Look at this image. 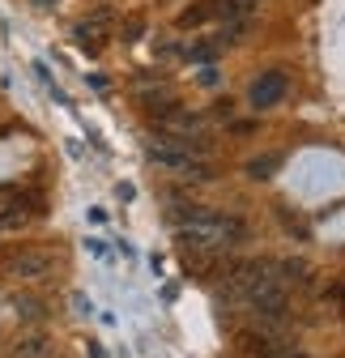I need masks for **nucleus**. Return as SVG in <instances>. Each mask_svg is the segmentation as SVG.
<instances>
[{
	"label": "nucleus",
	"mask_w": 345,
	"mask_h": 358,
	"mask_svg": "<svg viewBox=\"0 0 345 358\" xmlns=\"http://www.w3.org/2000/svg\"><path fill=\"white\" fill-rule=\"evenodd\" d=\"M145 154H149V162L154 166H162V171H170V175H179V179H213L218 171H213L200 154H192L184 141H175V137H149L145 141Z\"/></svg>",
	"instance_id": "1"
},
{
	"label": "nucleus",
	"mask_w": 345,
	"mask_h": 358,
	"mask_svg": "<svg viewBox=\"0 0 345 358\" xmlns=\"http://www.w3.org/2000/svg\"><path fill=\"white\" fill-rule=\"evenodd\" d=\"M286 94H290V77H286L281 69H265L260 77L251 81L247 103H251L256 111H273L277 103H286Z\"/></svg>",
	"instance_id": "2"
},
{
	"label": "nucleus",
	"mask_w": 345,
	"mask_h": 358,
	"mask_svg": "<svg viewBox=\"0 0 345 358\" xmlns=\"http://www.w3.org/2000/svg\"><path fill=\"white\" fill-rule=\"evenodd\" d=\"M56 268V256L52 252H38V248H26V252H13L5 260V273L22 278V282H43Z\"/></svg>",
	"instance_id": "3"
},
{
	"label": "nucleus",
	"mask_w": 345,
	"mask_h": 358,
	"mask_svg": "<svg viewBox=\"0 0 345 358\" xmlns=\"http://www.w3.org/2000/svg\"><path fill=\"white\" fill-rule=\"evenodd\" d=\"M107 34H111V13H107V9L90 13V17H85V22H77V30H73V38H77V48H81L85 56H98V52L107 48Z\"/></svg>",
	"instance_id": "4"
},
{
	"label": "nucleus",
	"mask_w": 345,
	"mask_h": 358,
	"mask_svg": "<svg viewBox=\"0 0 345 358\" xmlns=\"http://www.w3.org/2000/svg\"><path fill=\"white\" fill-rule=\"evenodd\" d=\"M38 213H43L38 196H30V192H9V205H0V231H22V227H30Z\"/></svg>",
	"instance_id": "5"
},
{
	"label": "nucleus",
	"mask_w": 345,
	"mask_h": 358,
	"mask_svg": "<svg viewBox=\"0 0 345 358\" xmlns=\"http://www.w3.org/2000/svg\"><path fill=\"white\" fill-rule=\"evenodd\" d=\"M213 17H222V5H218V0H192V5L175 17V26H179V30H196V26L213 22Z\"/></svg>",
	"instance_id": "6"
},
{
	"label": "nucleus",
	"mask_w": 345,
	"mask_h": 358,
	"mask_svg": "<svg viewBox=\"0 0 345 358\" xmlns=\"http://www.w3.org/2000/svg\"><path fill=\"white\" fill-rule=\"evenodd\" d=\"M277 278L294 290V286H311V268L303 264V260H281L277 264Z\"/></svg>",
	"instance_id": "7"
},
{
	"label": "nucleus",
	"mask_w": 345,
	"mask_h": 358,
	"mask_svg": "<svg viewBox=\"0 0 345 358\" xmlns=\"http://www.w3.org/2000/svg\"><path fill=\"white\" fill-rule=\"evenodd\" d=\"M13 358H52V345H47V337H22L17 345H13Z\"/></svg>",
	"instance_id": "8"
},
{
	"label": "nucleus",
	"mask_w": 345,
	"mask_h": 358,
	"mask_svg": "<svg viewBox=\"0 0 345 358\" xmlns=\"http://www.w3.org/2000/svg\"><path fill=\"white\" fill-rule=\"evenodd\" d=\"M222 5V17H230V22H247L256 9H260V0H218Z\"/></svg>",
	"instance_id": "9"
},
{
	"label": "nucleus",
	"mask_w": 345,
	"mask_h": 358,
	"mask_svg": "<svg viewBox=\"0 0 345 358\" xmlns=\"http://www.w3.org/2000/svg\"><path fill=\"white\" fill-rule=\"evenodd\" d=\"M13 311H17L22 320H43V316H47L43 299H30V294H17V299H13Z\"/></svg>",
	"instance_id": "10"
},
{
	"label": "nucleus",
	"mask_w": 345,
	"mask_h": 358,
	"mask_svg": "<svg viewBox=\"0 0 345 358\" xmlns=\"http://www.w3.org/2000/svg\"><path fill=\"white\" fill-rule=\"evenodd\" d=\"M277 166H281V158H277V154H265V158H251V162H247V175H251V179H269Z\"/></svg>",
	"instance_id": "11"
},
{
	"label": "nucleus",
	"mask_w": 345,
	"mask_h": 358,
	"mask_svg": "<svg viewBox=\"0 0 345 358\" xmlns=\"http://www.w3.org/2000/svg\"><path fill=\"white\" fill-rule=\"evenodd\" d=\"M141 30H145V17L137 13V17H128V22H124V30H119V38H124V43H137V38H141Z\"/></svg>",
	"instance_id": "12"
},
{
	"label": "nucleus",
	"mask_w": 345,
	"mask_h": 358,
	"mask_svg": "<svg viewBox=\"0 0 345 358\" xmlns=\"http://www.w3.org/2000/svg\"><path fill=\"white\" fill-rule=\"evenodd\" d=\"M281 213V222H286V227H290V235H298V239H307V227H303V222H298L290 209H277Z\"/></svg>",
	"instance_id": "13"
},
{
	"label": "nucleus",
	"mask_w": 345,
	"mask_h": 358,
	"mask_svg": "<svg viewBox=\"0 0 345 358\" xmlns=\"http://www.w3.org/2000/svg\"><path fill=\"white\" fill-rule=\"evenodd\" d=\"M273 358H307V354H298V350H277Z\"/></svg>",
	"instance_id": "14"
},
{
	"label": "nucleus",
	"mask_w": 345,
	"mask_h": 358,
	"mask_svg": "<svg viewBox=\"0 0 345 358\" xmlns=\"http://www.w3.org/2000/svg\"><path fill=\"white\" fill-rule=\"evenodd\" d=\"M34 5H38V9H52V5H56V0H34Z\"/></svg>",
	"instance_id": "15"
}]
</instances>
